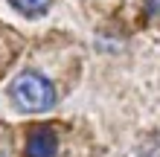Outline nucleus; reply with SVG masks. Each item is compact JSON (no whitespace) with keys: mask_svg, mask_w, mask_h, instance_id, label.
Segmentation results:
<instances>
[{"mask_svg":"<svg viewBox=\"0 0 160 157\" xmlns=\"http://www.w3.org/2000/svg\"><path fill=\"white\" fill-rule=\"evenodd\" d=\"M58 151V137L50 125H35L26 134V157H55Z\"/></svg>","mask_w":160,"mask_h":157,"instance_id":"obj_2","label":"nucleus"},{"mask_svg":"<svg viewBox=\"0 0 160 157\" xmlns=\"http://www.w3.org/2000/svg\"><path fill=\"white\" fill-rule=\"evenodd\" d=\"M9 96H12V102L21 110H26V114H41V110L55 105V87L35 70L21 73V76L12 81V87H9Z\"/></svg>","mask_w":160,"mask_h":157,"instance_id":"obj_1","label":"nucleus"},{"mask_svg":"<svg viewBox=\"0 0 160 157\" xmlns=\"http://www.w3.org/2000/svg\"><path fill=\"white\" fill-rule=\"evenodd\" d=\"M146 6H148L152 15H160V0H146Z\"/></svg>","mask_w":160,"mask_h":157,"instance_id":"obj_4","label":"nucleus"},{"mask_svg":"<svg viewBox=\"0 0 160 157\" xmlns=\"http://www.w3.org/2000/svg\"><path fill=\"white\" fill-rule=\"evenodd\" d=\"M18 12H23L26 17H38L50 9V0H9Z\"/></svg>","mask_w":160,"mask_h":157,"instance_id":"obj_3","label":"nucleus"}]
</instances>
